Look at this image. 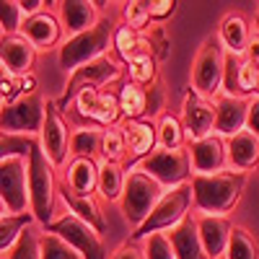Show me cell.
I'll return each instance as SVG.
<instances>
[{
    "mask_svg": "<svg viewBox=\"0 0 259 259\" xmlns=\"http://www.w3.org/2000/svg\"><path fill=\"white\" fill-rule=\"evenodd\" d=\"M192 205L207 215H228L239 205L246 174L244 171H221V174H192Z\"/></svg>",
    "mask_w": 259,
    "mask_h": 259,
    "instance_id": "1",
    "label": "cell"
},
{
    "mask_svg": "<svg viewBox=\"0 0 259 259\" xmlns=\"http://www.w3.org/2000/svg\"><path fill=\"white\" fill-rule=\"evenodd\" d=\"M29 210L34 215L36 226L47 228L57 218V202H60V179L57 168L50 158L41 153L39 140L29 153Z\"/></svg>",
    "mask_w": 259,
    "mask_h": 259,
    "instance_id": "2",
    "label": "cell"
},
{
    "mask_svg": "<svg viewBox=\"0 0 259 259\" xmlns=\"http://www.w3.org/2000/svg\"><path fill=\"white\" fill-rule=\"evenodd\" d=\"M112 34H114V24H112V21L109 18H99L89 31L65 39L60 52H57L60 68L70 75L75 68H80V65L91 62L96 57L109 55V50H112Z\"/></svg>",
    "mask_w": 259,
    "mask_h": 259,
    "instance_id": "3",
    "label": "cell"
},
{
    "mask_svg": "<svg viewBox=\"0 0 259 259\" xmlns=\"http://www.w3.org/2000/svg\"><path fill=\"white\" fill-rule=\"evenodd\" d=\"M163 187L150 179L145 171L140 168H130L127 177H124V189H122V197H119V207H122V215L124 221L130 223V228H140L145 223V218L150 215L158 205V200L163 197Z\"/></svg>",
    "mask_w": 259,
    "mask_h": 259,
    "instance_id": "4",
    "label": "cell"
},
{
    "mask_svg": "<svg viewBox=\"0 0 259 259\" xmlns=\"http://www.w3.org/2000/svg\"><path fill=\"white\" fill-rule=\"evenodd\" d=\"M192 207V187L189 182L182 187H171L163 192V197L158 200V205L150 210V215L145 218V223L140 228L133 231V241H145L150 233H168L171 228H177Z\"/></svg>",
    "mask_w": 259,
    "mask_h": 259,
    "instance_id": "5",
    "label": "cell"
},
{
    "mask_svg": "<svg viewBox=\"0 0 259 259\" xmlns=\"http://www.w3.org/2000/svg\"><path fill=\"white\" fill-rule=\"evenodd\" d=\"M45 112H47V96L41 91L18 96L0 106V130L13 135L39 138L41 124H45Z\"/></svg>",
    "mask_w": 259,
    "mask_h": 259,
    "instance_id": "6",
    "label": "cell"
},
{
    "mask_svg": "<svg viewBox=\"0 0 259 259\" xmlns=\"http://www.w3.org/2000/svg\"><path fill=\"white\" fill-rule=\"evenodd\" d=\"M119 75H122V65H119V60L112 57V55H104V57H96V60H91V62L80 65V68H75V70L68 75V80H65V94L57 99V109H60V112L68 109L78 91L112 85L114 80H119Z\"/></svg>",
    "mask_w": 259,
    "mask_h": 259,
    "instance_id": "7",
    "label": "cell"
},
{
    "mask_svg": "<svg viewBox=\"0 0 259 259\" xmlns=\"http://www.w3.org/2000/svg\"><path fill=\"white\" fill-rule=\"evenodd\" d=\"M223 65H226L223 45L218 41V36H207L192 62V89L205 99H212L223 85Z\"/></svg>",
    "mask_w": 259,
    "mask_h": 259,
    "instance_id": "8",
    "label": "cell"
},
{
    "mask_svg": "<svg viewBox=\"0 0 259 259\" xmlns=\"http://www.w3.org/2000/svg\"><path fill=\"white\" fill-rule=\"evenodd\" d=\"M135 168L145 171L150 179H156L163 189H171V187H182L192 179V161H189V150L187 145L184 148H177V150H163V148H156L145 161H140Z\"/></svg>",
    "mask_w": 259,
    "mask_h": 259,
    "instance_id": "9",
    "label": "cell"
},
{
    "mask_svg": "<svg viewBox=\"0 0 259 259\" xmlns=\"http://www.w3.org/2000/svg\"><path fill=\"white\" fill-rule=\"evenodd\" d=\"M41 231H50L55 236H60L62 241H68L83 259H106V246H104V236L99 231H94L89 223H83L80 218H75L73 212L65 210L62 215Z\"/></svg>",
    "mask_w": 259,
    "mask_h": 259,
    "instance_id": "10",
    "label": "cell"
},
{
    "mask_svg": "<svg viewBox=\"0 0 259 259\" xmlns=\"http://www.w3.org/2000/svg\"><path fill=\"white\" fill-rule=\"evenodd\" d=\"M70 138H73L70 122L57 109V101L47 99L45 124H41L39 133V148L55 168H65V163L70 161Z\"/></svg>",
    "mask_w": 259,
    "mask_h": 259,
    "instance_id": "11",
    "label": "cell"
},
{
    "mask_svg": "<svg viewBox=\"0 0 259 259\" xmlns=\"http://www.w3.org/2000/svg\"><path fill=\"white\" fill-rule=\"evenodd\" d=\"M0 197L11 215L31 212L29 210V161L26 158H6L0 161Z\"/></svg>",
    "mask_w": 259,
    "mask_h": 259,
    "instance_id": "12",
    "label": "cell"
},
{
    "mask_svg": "<svg viewBox=\"0 0 259 259\" xmlns=\"http://www.w3.org/2000/svg\"><path fill=\"white\" fill-rule=\"evenodd\" d=\"M161 109H163L161 83H153L150 89H143V85H135L130 80L119 85V112L124 122H135V119L153 122V117Z\"/></svg>",
    "mask_w": 259,
    "mask_h": 259,
    "instance_id": "13",
    "label": "cell"
},
{
    "mask_svg": "<svg viewBox=\"0 0 259 259\" xmlns=\"http://www.w3.org/2000/svg\"><path fill=\"white\" fill-rule=\"evenodd\" d=\"M182 124L187 140H202L207 135H212V124H215V101L200 96L197 91L189 89L184 91V101H182Z\"/></svg>",
    "mask_w": 259,
    "mask_h": 259,
    "instance_id": "14",
    "label": "cell"
},
{
    "mask_svg": "<svg viewBox=\"0 0 259 259\" xmlns=\"http://www.w3.org/2000/svg\"><path fill=\"white\" fill-rule=\"evenodd\" d=\"M192 174H221L228 168V140L221 135H207L187 145Z\"/></svg>",
    "mask_w": 259,
    "mask_h": 259,
    "instance_id": "15",
    "label": "cell"
},
{
    "mask_svg": "<svg viewBox=\"0 0 259 259\" xmlns=\"http://www.w3.org/2000/svg\"><path fill=\"white\" fill-rule=\"evenodd\" d=\"M122 135H124V168H135L140 161H145L153 150L158 148V133H156V122L148 119H135V122H124L122 124Z\"/></svg>",
    "mask_w": 259,
    "mask_h": 259,
    "instance_id": "16",
    "label": "cell"
},
{
    "mask_svg": "<svg viewBox=\"0 0 259 259\" xmlns=\"http://www.w3.org/2000/svg\"><path fill=\"white\" fill-rule=\"evenodd\" d=\"M36 60V50L31 47V41L24 39L21 34H0V65L13 75H29Z\"/></svg>",
    "mask_w": 259,
    "mask_h": 259,
    "instance_id": "17",
    "label": "cell"
},
{
    "mask_svg": "<svg viewBox=\"0 0 259 259\" xmlns=\"http://www.w3.org/2000/svg\"><path fill=\"white\" fill-rule=\"evenodd\" d=\"M18 34L24 39H29L36 52H45V50H52L62 39V26H60V18L52 11H41L36 16L24 18Z\"/></svg>",
    "mask_w": 259,
    "mask_h": 259,
    "instance_id": "18",
    "label": "cell"
},
{
    "mask_svg": "<svg viewBox=\"0 0 259 259\" xmlns=\"http://www.w3.org/2000/svg\"><path fill=\"white\" fill-rule=\"evenodd\" d=\"M246 114H249V99L244 96H221L215 101V124L212 133L221 138H233L246 127Z\"/></svg>",
    "mask_w": 259,
    "mask_h": 259,
    "instance_id": "19",
    "label": "cell"
},
{
    "mask_svg": "<svg viewBox=\"0 0 259 259\" xmlns=\"http://www.w3.org/2000/svg\"><path fill=\"white\" fill-rule=\"evenodd\" d=\"M197 218V231H200V241L207 254V259H221L226 254L228 239H231V228L233 223L228 221V215H207L200 212Z\"/></svg>",
    "mask_w": 259,
    "mask_h": 259,
    "instance_id": "20",
    "label": "cell"
},
{
    "mask_svg": "<svg viewBox=\"0 0 259 259\" xmlns=\"http://www.w3.org/2000/svg\"><path fill=\"white\" fill-rule=\"evenodd\" d=\"M57 18H60V26L62 34L75 36L89 31L96 21H99V8L96 3H89V0H62L57 3Z\"/></svg>",
    "mask_w": 259,
    "mask_h": 259,
    "instance_id": "21",
    "label": "cell"
},
{
    "mask_svg": "<svg viewBox=\"0 0 259 259\" xmlns=\"http://www.w3.org/2000/svg\"><path fill=\"white\" fill-rule=\"evenodd\" d=\"M62 184L68 187L73 194L89 197L96 194L99 187V161L91 158H70L62 168Z\"/></svg>",
    "mask_w": 259,
    "mask_h": 259,
    "instance_id": "22",
    "label": "cell"
},
{
    "mask_svg": "<svg viewBox=\"0 0 259 259\" xmlns=\"http://www.w3.org/2000/svg\"><path fill=\"white\" fill-rule=\"evenodd\" d=\"M60 200L65 202L68 212H73L75 218H80L83 223H89L94 231L106 233V215L101 210V202L96 194H89V197H80V194H73L68 187L60 182Z\"/></svg>",
    "mask_w": 259,
    "mask_h": 259,
    "instance_id": "23",
    "label": "cell"
},
{
    "mask_svg": "<svg viewBox=\"0 0 259 259\" xmlns=\"http://www.w3.org/2000/svg\"><path fill=\"white\" fill-rule=\"evenodd\" d=\"M166 236H168L177 259H207V254L202 249V241H200L197 218H194V215H187V218L177 228H171Z\"/></svg>",
    "mask_w": 259,
    "mask_h": 259,
    "instance_id": "24",
    "label": "cell"
},
{
    "mask_svg": "<svg viewBox=\"0 0 259 259\" xmlns=\"http://www.w3.org/2000/svg\"><path fill=\"white\" fill-rule=\"evenodd\" d=\"M215 36H218V41L228 55H244L249 47V39H251V26L241 13H228L221 21V29Z\"/></svg>",
    "mask_w": 259,
    "mask_h": 259,
    "instance_id": "25",
    "label": "cell"
},
{
    "mask_svg": "<svg viewBox=\"0 0 259 259\" xmlns=\"http://www.w3.org/2000/svg\"><path fill=\"white\" fill-rule=\"evenodd\" d=\"M259 163V140L244 127L241 133L228 138V166L236 171H246Z\"/></svg>",
    "mask_w": 259,
    "mask_h": 259,
    "instance_id": "26",
    "label": "cell"
},
{
    "mask_svg": "<svg viewBox=\"0 0 259 259\" xmlns=\"http://www.w3.org/2000/svg\"><path fill=\"white\" fill-rule=\"evenodd\" d=\"M124 177L127 168L122 163H109V161H99V197L106 202H119L122 189H124Z\"/></svg>",
    "mask_w": 259,
    "mask_h": 259,
    "instance_id": "27",
    "label": "cell"
},
{
    "mask_svg": "<svg viewBox=\"0 0 259 259\" xmlns=\"http://www.w3.org/2000/svg\"><path fill=\"white\" fill-rule=\"evenodd\" d=\"M101 133L104 127H78L70 138V158H91L101 156Z\"/></svg>",
    "mask_w": 259,
    "mask_h": 259,
    "instance_id": "28",
    "label": "cell"
},
{
    "mask_svg": "<svg viewBox=\"0 0 259 259\" xmlns=\"http://www.w3.org/2000/svg\"><path fill=\"white\" fill-rule=\"evenodd\" d=\"M112 50L117 52V57L127 65L130 60H133L135 55H143V52H148L150 55V47L145 45V39H143V34H138V31H133L130 26H114V34H112Z\"/></svg>",
    "mask_w": 259,
    "mask_h": 259,
    "instance_id": "29",
    "label": "cell"
},
{
    "mask_svg": "<svg viewBox=\"0 0 259 259\" xmlns=\"http://www.w3.org/2000/svg\"><path fill=\"white\" fill-rule=\"evenodd\" d=\"M34 215L31 212H18V215H6V218H0V256H6L16 241L21 239V233H24L29 226H34Z\"/></svg>",
    "mask_w": 259,
    "mask_h": 259,
    "instance_id": "30",
    "label": "cell"
},
{
    "mask_svg": "<svg viewBox=\"0 0 259 259\" xmlns=\"http://www.w3.org/2000/svg\"><path fill=\"white\" fill-rule=\"evenodd\" d=\"M156 133H158V148H163V150H177V148H184V143H187V133H184L182 119L171 112H163L158 117Z\"/></svg>",
    "mask_w": 259,
    "mask_h": 259,
    "instance_id": "31",
    "label": "cell"
},
{
    "mask_svg": "<svg viewBox=\"0 0 259 259\" xmlns=\"http://www.w3.org/2000/svg\"><path fill=\"white\" fill-rule=\"evenodd\" d=\"M223 259H259V244L254 233L246 231L244 226H233Z\"/></svg>",
    "mask_w": 259,
    "mask_h": 259,
    "instance_id": "32",
    "label": "cell"
},
{
    "mask_svg": "<svg viewBox=\"0 0 259 259\" xmlns=\"http://www.w3.org/2000/svg\"><path fill=\"white\" fill-rule=\"evenodd\" d=\"M127 80L143 85V89H150L153 83H158V60L148 52L135 55L127 62Z\"/></svg>",
    "mask_w": 259,
    "mask_h": 259,
    "instance_id": "33",
    "label": "cell"
},
{
    "mask_svg": "<svg viewBox=\"0 0 259 259\" xmlns=\"http://www.w3.org/2000/svg\"><path fill=\"white\" fill-rule=\"evenodd\" d=\"M124 156H127V148H124L122 127H104L99 161H109V163H122L124 166Z\"/></svg>",
    "mask_w": 259,
    "mask_h": 259,
    "instance_id": "34",
    "label": "cell"
},
{
    "mask_svg": "<svg viewBox=\"0 0 259 259\" xmlns=\"http://www.w3.org/2000/svg\"><path fill=\"white\" fill-rule=\"evenodd\" d=\"M39 138H29V135H13V133H3L0 130V161L6 158H29L31 148L36 145Z\"/></svg>",
    "mask_w": 259,
    "mask_h": 259,
    "instance_id": "35",
    "label": "cell"
},
{
    "mask_svg": "<svg viewBox=\"0 0 259 259\" xmlns=\"http://www.w3.org/2000/svg\"><path fill=\"white\" fill-rule=\"evenodd\" d=\"M39 236H41V228H36V223L29 226L24 233H21V239L16 241V246L6 254V259H41Z\"/></svg>",
    "mask_w": 259,
    "mask_h": 259,
    "instance_id": "36",
    "label": "cell"
},
{
    "mask_svg": "<svg viewBox=\"0 0 259 259\" xmlns=\"http://www.w3.org/2000/svg\"><path fill=\"white\" fill-rule=\"evenodd\" d=\"M39 249H41V259H83L68 241H62L60 236H55L50 231H41Z\"/></svg>",
    "mask_w": 259,
    "mask_h": 259,
    "instance_id": "37",
    "label": "cell"
},
{
    "mask_svg": "<svg viewBox=\"0 0 259 259\" xmlns=\"http://www.w3.org/2000/svg\"><path fill=\"white\" fill-rule=\"evenodd\" d=\"M124 16V26H130L133 31L143 34L150 26V13H148V0H130L122 8Z\"/></svg>",
    "mask_w": 259,
    "mask_h": 259,
    "instance_id": "38",
    "label": "cell"
},
{
    "mask_svg": "<svg viewBox=\"0 0 259 259\" xmlns=\"http://www.w3.org/2000/svg\"><path fill=\"white\" fill-rule=\"evenodd\" d=\"M143 39H145V45L150 47V55H153L158 62L168 57L171 39H168V34H166V26H161V24H150V26L143 31Z\"/></svg>",
    "mask_w": 259,
    "mask_h": 259,
    "instance_id": "39",
    "label": "cell"
},
{
    "mask_svg": "<svg viewBox=\"0 0 259 259\" xmlns=\"http://www.w3.org/2000/svg\"><path fill=\"white\" fill-rule=\"evenodd\" d=\"M24 24V13L18 8V0H0V29L3 34H18Z\"/></svg>",
    "mask_w": 259,
    "mask_h": 259,
    "instance_id": "40",
    "label": "cell"
},
{
    "mask_svg": "<svg viewBox=\"0 0 259 259\" xmlns=\"http://www.w3.org/2000/svg\"><path fill=\"white\" fill-rule=\"evenodd\" d=\"M143 249H145V259H177L166 233H150L143 244Z\"/></svg>",
    "mask_w": 259,
    "mask_h": 259,
    "instance_id": "41",
    "label": "cell"
},
{
    "mask_svg": "<svg viewBox=\"0 0 259 259\" xmlns=\"http://www.w3.org/2000/svg\"><path fill=\"white\" fill-rule=\"evenodd\" d=\"M177 0H150L148 3V13H150V24H163L166 18H171L177 13Z\"/></svg>",
    "mask_w": 259,
    "mask_h": 259,
    "instance_id": "42",
    "label": "cell"
},
{
    "mask_svg": "<svg viewBox=\"0 0 259 259\" xmlns=\"http://www.w3.org/2000/svg\"><path fill=\"white\" fill-rule=\"evenodd\" d=\"M18 99V91H16V78L0 65V106Z\"/></svg>",
    "mask_w": 259,
    "mask_h": 259,
    "instance_id": "43",
    "label": "cell"
},
{
    "mask_svg": "<svg viewBox=\"0 0 259 259\" xmlns=\"http://www.w3.org/2000/svg\"><path fill=\"white\" fill-rule=\"evenodd\" d=\"M112 259H145V249L138 241H124L112 251Z\"/></svg>",
    "mask_w": 259,
    "mask_h": 259,
    "instance_id": "44",
    "label": "cell"
},
{
    "mask_svg": "<svg viewBox=\"0 0 259 259\" xmlns=\"http://www.w3.org/2000/svg\"><path fill=\"white\" fill-rule=\"evenodd\" d=\"M246 130L259 140V99L249 101V114H246Z\"/></svg>",
    "mask_w": 259,
    "mask_h": 259,
    "instance_id": "45",
    "label": "cell"
},
{
    "mask_svg": "<svg viewBox=\"0 0 259 259\" xmlns=\"http://www.w3.org/2000/svg\"><path fill=\"white\" fill-rule=\"evenodd\" d=\"M47 6H52V3H45V0H18V8H21V13H24V18L47 11Z\"/></svg>",
    "mask_w": 259,
    "mask_h": 259,
    "instance_id": "46",
    "label": "cell"
},
{
    "mask_svg": "<svg viewBox=\"0 0 259 259\" xmlns=\"http://www.w3.org/2000/svg\"><path fill=\"white\" fill-rule=\"evenodd\" d=\"M244 57H246L249 62L259 65V34H251V39H249V47H246Z\"/></svg>",
    "mask_w": 259,
    "mask_h": 259,
    "instance_id": "47",
    "label": "cell"
},
{
    "mask_svg": "<svg viewBox=\"0 0 259 259\" xmlns=\"http://www.w3.org/2000/svg\"><path fill=\"white\" fill-rule=\"evenodd\" d=\"M6 215H8V207H6L3 197H0V218H6Z\"/></svg>",
    "mask_w": 259,
    "mask_h": 259,
    "instance_id": "48",
    "label": "cell"
},
{
    "mask_svg": "<svg viewBox=\"0 0 259 259\" xmlns=\"http://www.w3.org/2000/svg\"><path fill=\"white\" fill-rule=\"evenodd\" d=\"M254 34H259V11L254 13Z\"/></svg>",
    "mask_w": 259,
    "mask_h": 259,
    "instance_id": "49",
    "label": "cell"
},
{
    "mask_svg": "<svg viewBox=\"0 0 259 259\" xmlns=\"http://www.w3.org/2000/svg\"><path fill=\"white\" fill-rule=\"evenodd\" d=\"M0 259H6V256H0Z\"/></svg>",
    "mask_w": 259,
    "mask_h": 259,
    "instance_id": "50",
    "label": "cell"
},
{
    "mask_svg": "<svg viewBox=\"0 0 259 259\" xmlns=\"http://www.w3.org/2000/svg\"><path fill=\"white\" fill-rule=\"evenodd\" d=\"M221 259H223V256H221Z\"/></svg>",
    "mask_w": 259,
    "mask_h": 259,
    "instance_id": "51",
    "label": "cell"
}]
</instances>
